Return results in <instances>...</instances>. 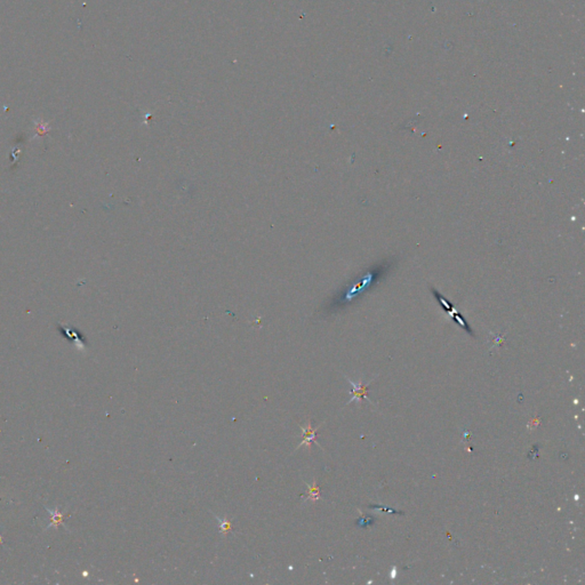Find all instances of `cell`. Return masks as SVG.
<instances>
[{
    "label": "cell",
    "mask_w": 585,
    "mask_h": 585,
    "mask_svg": "<svg viewBox=\"0 0 585 585\" xmlns=\"http://www.w3.org/2000/svg\"><path fill=\"white\" fill-rule=\"evenodd\" d=\"M47 510H48L49 512H51V515L53 516L52 523H51V524H49V527H52V526L58 527L59 524H63L62 515H61V513H59L58 509H55V510H49V509H47Z\"/></svg>",
    "instance_id": "cell-4"
},
{
    "label": "cell",
    "mask_w": 585,
    "mask_h": 585,
    "mask_svg": "<svg viewBox=\"0 0 585 585\" xmlns=\"http://www.w3.org/2000/svg\"><path fill=\"white\" fill-rule=\"evenodd\" d=\"M301 429H302V432H303V434H302V442H301V444L299 446H297L296 450L302 447V446H307V447H309V449H310L312 442H314V444H317L319 446V447H320V445H319L318 442H317V430H318V428L317 429L312 428L311 421L308 422L307 428H302V427H301Z\"/></svg>",
    "instance_id": "cell-1"
},
{
    "label": "cell",
    "mask_w": 585,
    "mask_h": 585,
    "mask_svg": "<svg viewBox=\"0 0 585 585\" xmlns=\"http://www.w3.org/2000/svg\"><path fill=\"white\" fill-rule=\"evenodd\" d=\"M347 381H349L351 383V385H352V388H353V390H352V398H351L349 400V402H347V403H351L352 401H354V400H359V401H361V400H364V399H367L368 401L370 402V400L367 398L368 384L365 385V384H363V383H361V381L358 382V383H354V382L351 381L350 378H347Z\"/></svg>",
    "instance_id": "cell-2"
},
{
    "label": "cell",
    "mask_w": 585,
    "mask_h": 585,
    "mask_svg": "<svg viewBox=\"0 0 585 585\" xmlns=\"http://www.w3.org/2000/svg\"><path fill=\"white\" fill-rule=\"evenodd\" d=\"M308 488H309V492H308V496L306 497V499L308 501H312V502H315L318 501V499H320V493H319V487L318 485L315 484V480L313 481V484L312 485H308Z\"/></svg>",
    "instance_id": "cell-3"
},
{
    "label": "cell",
    "mask_w": 585,
    "mask_h": 585,
    "mask_svg": "<svg viewBox=\"0 0 585 585\" xmlns=\"http://www.w3.org/2000/svg\"><path fill=\"white\" fill-rule=\"evenodd\" d=\"M369 519H371V518H364V519H361V520L358 521V524H359V526H367L368 523H373V520L368 521Z\"/></svg>",
    "instance_id": "cell-6"
},
{
    "label": "cell",
    "mask_w": 585,
    "mask_h": 585,
    "mask_svg": "<svg viewBox=\"0 0 585 585\" xmlns=\"http://www.w3.org/2000/svg\"><path fill=\"white\" fill-rule=\"evenodd\" d=\"M216 519L219 521V524H221V527H219V531H221L222 534L226 535L230 530H231V523H230V521H228L226 519H219L218 517H216Z\"/></svg>",
    "instance_id": "cell-5"
}]
</instances>
